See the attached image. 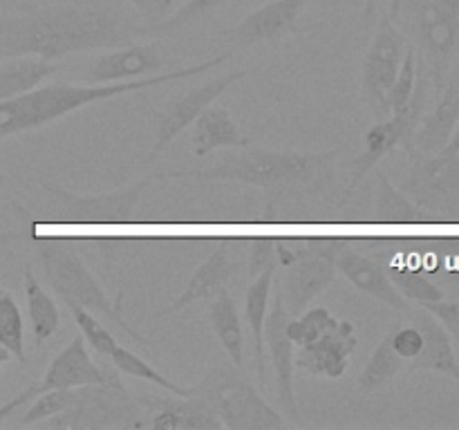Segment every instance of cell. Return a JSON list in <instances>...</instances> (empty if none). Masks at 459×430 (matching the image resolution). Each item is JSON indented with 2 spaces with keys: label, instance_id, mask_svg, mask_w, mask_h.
I'll return each mask as SVG.
<instances>
[{
  "label": "cell",
  "instance_id": "ba28073f",
  "mask_svg": "<svg viewBox=\"0 0 459 430\" xmlns=\"http://www.w3.org/2000/svg\"><path fill=\"white\" fill-rule=\"evenodd\" d=\"M426 101H429V83H426V76L417 74V85L411 101H408L402 110L388 115L384 121L372 125V128L363 134V152L359 157H354L352 161V175H350V184L348 191H345L343 204L352 197V191L366 179V175L370 173L385 155H390L394 148L402 146L406 152L412 150V139H415L417 125H420L421 116H424Z\"/></svg>",
  "mask_w": 459,
  "mask_h": 430
},
{
  "label": "cell",
  "instance_id": "4fadbf2b",
  "mask_svg": "<svg viewBox=\"0 0 459 430\" xmlns=\"http://www.w3.org/2000/svg\"><path fill=\"white\" fill-rule=\"evenodd\" d=\"M309 0H272L247 13L238 25L220 31L222 40L231 47L272 43L299 31V18Z\"/></svg>",
  "mask_w": 459,
  "mask_h": 430
},
{
  "label": "cell",
  "instance_id": "d6986e66",
  "mask_svg": "<svg viewBox=\"0 0 459 430\" xmlns=\"http://www.w3.org/2000/svg\"><path fill=\"white\" fill-rule=\"evenodd\" d=\"M151 415L148 426L157 430H220L218 417L197 397H142L139 399Z\"/></svg>",
  "mask_w": 459,
  "mask_h": 430
},
{
  "label": "cell",
  "instance_id": "ffe728a7",
  "mask_svg": "<svg viewBox=\"0 0 459 430\" xmlns=\"http://www.w3.org/2000/svg\"><path fill=\"white\" fill-rule=\"evenodd\" d=\"M334 264L336 271L343 273L363 294L372 296L375 300H381L384 305L399 309V312L408 307V300L399 294L388 269L379 260L368 258V255L357 254V251H339L334 255Z\"/></svg>",
  "mask_w": 459,
  "mask_h": 430
},
{
  "label": "cell",
  "instance_id": "e0dca14e",
  "mask_svg": "<svg viewBox=\"0 0 459 430\" xmlns=\"http://www.w3.org/2000/svg\"><path fill=\"white\" fill-rule=\"evenodd\" d=\"M106 376L108 367H101L94 363L88 348H85L83 336H74V339L52 358V363H49L48 370H45L43 379L27 385V390H30L31 399H36L39 394L48 392V390L81 388V385L103 383Z\"/></svg>",
  "mask_w": 459,
  "mask_h": 430
},
{
  "label": "cell",
  "instance_id": "60d3db41",
  "mask_svg": "<svg viewBox=\"0 0 459 430\" xmlns=\"http://www.w3.org/2000/svg\"><path fill=\"white\" fill-rule=\"evenodd\" d=\"M421 307H426L430 314H435V316L439 318V322H442L453 336H457L459 339V300H451V303H446V300L442 298V300H435V303L421 305Z\"/></svg>",
  "mask_w": 459,
  "mask_h": 430
},
{
  "label": "cell",
  "instance_id": "d4e9b609",
  "mask_svg": "<svg viewBox=\"0 0 459 430\" xmlns=\"http://www.w3.org/2000/svg\"><path fill=\"white\" fill-rule=\"evenodd\" d=\"M276 269L267 267L254 276L251 285L247 287L245 294V316L249 322V330L254 334V354L255 367H258L260 379L264 381V322H267L269 305H272L273 280H276Z\"/></svg>",
  "mask_w": 459,
  "mask_h": 430
},
{
  "label": "cell",
  "instance_id": "8d00e7d4",
  "mask_svg": "<svg viewBox=\"0 0 459 430\" xmlns=\"http://www.w3.org/2000/svg\"><path fill=\"white\" fill-rule=\"evenodd\" d=\"M76 388H58V390H48V392L39 394L34 401L30 403V408L22 415L21 426H36L43 424L49 417L58 415L65 408H70L74 403Z\"/></svg>",
  "mask_w": 459,
  "mask_h": 430
},
{
  "label": "cell",
  "instance_id": "3957f363",
  "mask_svg": "<svg viewBox=\"0 0 459 430\" xmlns=\"http://www.w3.org/2000/svg\"><path fill=\"white\" fill-rule=\"evenodd\" d=\"M339 150H249L227 155L206 168H178L155 173V179L238 182L269 193H314L332 177Z\"/></svg>",
  "mask_w": 459,
  "mask_h": 430
},
{
  "label": "cell",
  "instance_id": "1f68e13d",
  "mask_svg": "<svg viewBox=\"0 0 459 430\" xmlns=\"http://www.w3.org/2000/svg\"><path fill=\"white\" fill-rule=\"evenodd\" d=\"M108 358H110L112 367L119 370V374H128V376H134V379L148 381V383L166 390L169 394H178V397H193V388H186V385H179L175 383V381H170L169 376L157 372L151 363H146L142 357H137L133 349L124 348V345H117Z\"/></svg>",
  "mask_w": 459,
  "mask_h": 430
},
{
  "label": "cell",
  "instance_id": "f6af8a7d",
  "mask_svg": "<svg viewBox=\"0 0 459 430\" xmlns=\"http://www.w3.org/2000/svg\"><path fill=\"white\" fill-rule=\"evenodd\" d=\"M403 3H406V0H390V12H388V16L393 18V21H397V18H399V12H402Z\"/></svg>",
  "mask_w": 459,
  "mask_h": 430
},
{
  "label": "cell",
  "instance_id": "277c9868",
  "mask_svg": "<svg viewBox=\"0 0 459 430\" xmlns=\"http://www.w3.org/2000/svg\"><path fill=\"white\" fill-rule=\"evenodd\" d=\"M13 240H30L34 245L36 258H39L43 276L48 285L61 296L63 303L79 305V307L90 309L97 316H103L106 321L115 322L126 336L133 339V343L148 348V339L139 330H134L126 316L121 314V296L117 300L108 298L103 287L90 271L88 264L79 255L70 240L63 237H39L30 236V233H0V242H13Z\"/></svg>",
  "mask_w": 459,
  "mask_h": 430
},
{
  "label": "cell",
  "instance_id": "7c38bea8",
  "mask_svg": "<svg viewBox=\"0 0 459 430\" xmlns=\"http://www.w3.org/2000/svg\"><path fill=\"white\" fill-rule=\"evenodd\" d=\"M339 246L341 242L327 240L325 246L312 251V254H305L303 258L285 267L278 291H281L282 305L290 312V316H299L300 312H305L307 305L334 282V255L339 254L336 251Z\"/></svg>",
  "mask_w": 459,
  "mask_h": 430
},
{
  "label": "cell",
  "instance_id": "83f0119b",
  "mask_svg": "<svg viewBox=\"0 0 459 430\" xmlns=\"http://www.w3.org/2000/svg\"><path fill=\"white\" fill-rule=\"evenodd\" d=\"M375 222L381 224H429L435 222L433 215L420 204L411 200L406 193L399 191L388 175H377V195H375Z\"/></svg>",
  "mask_w": 459,
  "mask_h": 430
},
{
  "label": "cell",
  "instance_id": "ac0fdd59",
  "mask_svg": "<svg viewBox=\"0 0 459 430\" xmlns=\"http://www.w3.org/2000/svg\"><path fill=\"white\" fill-rule=\"evenodd\" d=\"M161 65H164V61H161L157 45H124V47H117L99 56L90 65L85 83H119V81L134 79V76L142 79V76L161 70Z\"/></svg>",
  "mask_w": 459,
  "mask_h": 430
},
{
  "label": "cell",
  "instance_id": "8992f818",
  "mask_svg": "<svg viewBox=\"0 0 459 430\" xmlns=\"http://www.w3.org/2000/svg\"><path fill=\"white\" fill-rule=\"evenodd\" d=\"M146 408L121 383L119 370L108 367L103 383L76 388L74 403L58 415L43 421L45 428L88 430V428H143Z\"/></svg>",
  "mask_w": 459,
  "mask_h": 430
},
{
  "label": "cell",
  "instance_id": "bcb514c9",
  "mask_svg": "<svg viewBox=\"0 0 459 430\" xmlns=\"http://www.w3.org/2000/svg\"><path fill=\"white\" fill-rule=\"evenodd\" d=\"M7 361H12V354H9L7 348H3V345H0V367H3Z\"/></svg>",
  "mask_w": 459,
  "mask_h": 430
},
{
  "label": "cell",
  "instance_id": "9a60e30c",
  "mask_svg": "<svg viewBox=\"0 0 459 430\" xmlns=\"http://www.w3.org/2000/svg\"><path fill=\"white\" fill-rule=\"evenodd\" d=\"M357 343L359 339L354 331V322L336 321V325L323 331L321 336L300 345L294 366L312 376L341 379L348 370L350 357L357 349Z\"/></svg>",
  "mask_w": 459,
  "mask_h": 430
},
{
  "label": "cell",
  "instance_id": "484cf974",
  "mask_svg": "<svg viewBox=\"0 0 459 430\" xmlns=\"http://www.w3.org/2000/svg\"><path fill=\"white\" fill-rule=\"evenodd\" d=\"M209 322L227 357L231 358L233 366L242 370L245 367V331H242L236 300L227 289H222L215 298H211Z\"/></svg>",
  "mask_w": 459,
  "mask_h": 430
},
{
  "label": "cell",
  "instance_id": "5bb4252c",
  "mask_svg": "<svg viewBox=\"0 0 459 430\" xmlns=\"http://www.w3.org/2000/svg\"><path fill=\"white\" fill-rule=\"evenodd\" d=\"M290 312L285 309L278 287H273V298L269 305L267 322H264V343L272 354L273 372H276V390L278 403H281L285 417H290L294 424H300L299 401L294 392V343L287 336V321Z\"/></svg>",
  "mask_w": 459,
  "mask_h": 430
},
{
  "label": "cell",
  "instance_id": "ee69618b",
  "mask_svg": "<svg viewBox=\"0 0 459 430\" xmlns=\"http://www.w3.org/2000/svg\"><path fill=\"white\" fill-rule=\"evenodd\" d=\"M377 13V0H363V25L370 27Z\"/></svg>",
  "mask_w": 459,
  "mask_h": 430
},
{
  "label": "cell",
  "instance_id": "7bdbcfd3",
  "mask_svg": "<svg viewBox=\"0 0 459 430\" xmlns=\"http://www.w3.org/2000/svg\"><path fill=\"white\" fill-rule=\"evenodd\" d=\"M442 155H459V121H457L455 130H453L451 139H448V143L444 146Z\"/></svg>",
  "mask_w": 459,
  "mask_h": 430
},
{
  "label": "cell",
  "instance_id": "836d02e7",
  "mask_svg": "<svg viewBox=\"0 0 459 430\" xmlns=\"http://www.w3.org/2000/svg\"><path fill=\"white\" fill-rule=\"evenodd\" d=\"M339 318L332 316L327 307H312L300 312L299 316H291L287 321V336L291 339L294 345H305L309 340H314L316 336H321L323 331L330 330L332 325H336Z\"/></svg>",
  "mask_w": 459,
  "mask_h": 430
},
{
  "label": "cell",
  "instance_id": "7a4b0ae2",
  "mask_svg": "<svg viewBox=\"0 0 459 430\" xmlns=\"http://www.w3.org/2000/svg\"><path fill=\"white\" fill-rule=\"evenodd\" d=\"M229 61V54L209 58V61L195 63V65L182 67L173 72H157L152 76H142L134 81H119V83H101V85H72V83H49L39 85L31 92L21 94V97L0 101V142L13 134L27 133V130L43 128L79 108L92 106V103L108 101L112 97L130 92H143V90L157 88V85L173 83V81L191 79V76L204 74V72L215 70Z\"/></svg>",
  "mask_w": 459,
  "mask_h": 430
},
{
  "label": "cell",
  "instance_id": "ab89813d",
  "mask_svg": "<svg viewBox=\"0 0 459 430\" xmlns=\"http://www.w3.org/2000/svg\"><path fill=\"white\" fill-rule=\"evenodd\" d=\"M273 240L276 237H255L251 240V255H249V273L251 278L258 276L267 267H278L276 251H273Z\"/></svg>",
  "mask_w": 459,
  "mask_h": 430
},
{
  "label": "cell",
  "instance_id": "5b68a950",
  "mask_svg": "<svg viewBox=\"0 0 459 430\" xmlns=\"http://www.w3.org/2000/svg\"><path fill=\"white\" fill-rule=\"evenodd\" d=\"M193 397L202 399L229 430H278L285 417L269 406L236 366H215L193 388Z\"/></svg>",
  "mask_w": 459,
  "mask_h": 430
},
{
  "label": "cell",
  "instance_id": "6da1fadb",
  "mask_svg": "<svg viewBox=\"0 0 459 430\" xmlns=\"http://www.w3.org/2000/svg\"><path fill=\"white\" fill-rule=\"evenodd\" d=\"M137 25L119 9L101 3H67L0 18V58L40 56L45 61L124 47Z\"/></svg>",
  "mask_w": 459,
  "mask_h": 430
},
{
  "label": "cell",
  "instance_id": "7dc6e473",
  "mask_svg": "<svg viewBox=\"0 0 459 430\" xmlns=\"http://www.w3.org/2000/svg\"><path fill=\"white\" fill-rule=\"evenodd\" d=\"M446 278H448V280L457 282V285H459V269H455V271H451V273H446Z\"/></svg>",
  "mask_w": 459,
  "mask_h": 430
},
{
  "label": "cell",
  "instance_id": "603a6c76",
  "mask_svg": "<svg viewBox=\"0 0 459 430\" xmlns=\"http://www.w3.org/2000/svg\"><path fill=\"white\" fill-rule=\"evenodd\" d=\"M251 139L233 121L227 108L211 103L195 121H193L191 150L195 157H206L220 148H249Z\"/></svg>",
  "mask_w": 459,
  "mask_h": 430
},
{
  "label": "cell",
  "instance_id": "4316f807",
  "mask_svg": "<svg viewBox=\"0 0 459 430\" xmlns=\"http://www.w3.org/2000/svg\"><path fill=\"white\" fill-rule=\"evenodd\" d=\"M56 74L54 61L40 56H9L0 63V101L21 97Z\"/></svg>",
  "mask_w": 459,
  "mask_h": 430
},
{
  "label": "cell",
  "instance_id": "f546056e",
  "mask_svg": "<svg viewBox=\"0 0 459 430\" xmlns=\"http://www.w3.org/2000/svg\"><path fill=\"white\" fill-rule=\"evenodd\" d=\"M224 3H229V0H186L182 7L170 12L161 21L137 25V36H146V39H169V36H175L178 31L195 25L197 21H202L211 12L222 7Z\"/></svg>",
  "mask_w": 459,
  "mask_h": 430
},
{
  "label": "cell",
  "instance_id": "2e32d148",
  "mask_svg": "<svg viewBox=\"0 0 459 430\" xmlns=\"http://www.w3.org/2000/svg\"><path fill=\"white\" fill-rule=\"evenodd\" d=\"M412 170L406 191L421 209L459 197V155H421L411 152Z\"/></svg>",
  "mask_w": 459,
  "mask_h": 430
},
{
  "label": "cell",
  "instance_id": "9c48e42d",
  "mask_svg": "<svg viewBox=\"0 0 459 430\" xmlns=\"http://www.w3.org/2000/svg\"><path fill=\"white\" fill-rule=\"evenodd\" d=\"M155 182V175L139 179L130 186L117 191L99 193V195H76L67 188L54 184L39 182L43 191L56 204V213L61 222L70 224H124L133 219L134 206L142 200L143 191Z\"/></svg>",
  "mask_w": 459,
  "mask_h": 430
},
{
  "label": "cell",
  "instance_id": "f1b7e54d",
  "mask_svg": "<svg viewBox=\"0 0 459 430\" xmlns=\"http://www.w3.org/2000/svg\"><path fill=\"white\" fill-rule=\"evenodd\" d=\"M22 289H25L27 300V314H30L31 322V336H34V348H40L45 340L52 339L61 327V312H58L56 303L52 296L45 291L36 273L27 264L22 269Z\"/></svg>",
  "mask_w": 459,
  "mask_h": 430
},
{
  "label": "cell",
  "instance_id": "d6a6232c",
  "mask_svg": "<svg viewBox=\"0 0 459 430\" xmlns=\"http://www.w3.org/2000/svg\"><path fill=\"white\" fill-rule=\"evenodd\" d=\"M0 345L7 348L18 363L25 366V321H22V312L13 294L4 287H0Z\"/></svg>",
  "mask_w": 459,
  "mask_h": 430
},
{
  "label": "cell",
  "instance_id": "f35d334b",
  "mask_svg": "<svg viewBox=\"0 0 459 430\" xmlns=\"http://www.w3.org/2000/svg\"><path fill=\"white\" fill-rule=\"evenodd\" d=\"M390 339H393V348L403 361H412L417 354L421 352V345H424V336H421L420 327L408 325V327H397V330L390 331Z\"/></svg>",
  "mask_w": 459,
  "mask_h": 430
},
{
  "label": "cell",
  "instance_id": "30bf717a",
  "mask_svg": "<svg viewBox=\"0 0 459 430\" xmlns=\"http://www.w3.org/2000/svg\"><path fill=\"white\" fill-rule=\"evenodd\" d=\"M408 49L406 36L402 34L388 13L379 18L372 34L370 47H368L366 61H363V99L375 116H388V92L390 85L397 79L402 67L403 54Z\"/></svg>",
  "mask_w": 459,
  "mask_h": 430
},
{
  "label": "cell",
  "instance_id": "74e56055",
  "mask_svg": "<svg viewBox=\"0 0 459 430\" xmlns=\"http://www.w3.org/2000/svg\"><path fill=\"white\" fill-rule=\"evenodd\" d=\"M417 47L415 45H408L406 54H403V61L402 67L397 72V79L394 83L390 85V92H388V108L390 112H397L411 101L412 92H415V85H417Z\"/></svg>",
  "mask_w": 459,
  "mask_h": 430
},
{
  "label": "cell",
  "instance_id": "cb8c5ba5",
  "mask_svg": "<svg viewBox=\"0 0 459 430\" xmlns=\"http://www.w3.org/2000/svg\"><path fill=\"white\" fill-rule=\"evenodd\" d=\"M459 121V85L448 83L442 90L437 106L433 108L429 116H421L417 125L415 139H412V150L421 155H437L451 139Z\"/></svg>",
  "mask_w": 459,
  "mask_h": 430
},
{
  "label": "cell",
  "instance_id": "7402d4cb",
  "mask_svg": "<svg viewBox=\"0 0 459 430\" xmlns=\"http://www.w3.org/2000/svg\"><path fill=\"white\" fill-rule=\"evenodd\" d=\"M233 271H236V264L229 258L227 245H220L218 249L211 251L209 258L195 269V273L191 276L188 285L184 287L182 294L169 305V307L161 309L157 316H164V314H175L182 312V309L191 307L193 303H200V300H211L220 294L222 289H227V282L231 280Z\"/></svg>",
  "mask_w": 459,
  "mask_h": 430
},
{
  "label": "cell",
  "instance_id": "44dd1931",
  "mask_svg": "<svg viewBox=\"0 0 459 430\" xmlns=\"http://www.w3.org/2000/svg\"><path fill=\"white\" fill-rule=\"evenodd\" d=\"M415 325L420 327L421 336H424V345H421V352L412 358L411 372L430 370L459 383V361L446 327L426 307H421L415 314Z\"/></svg>",
  "mask_w": 459,
  "mask_h": 430
},
{
  "label": "cell",
  "instance_id": "d590c367",
  "mask_svg": "<svg viewBox=\"0 0 459 430\" xmlns=\"http://www.w3.org/2000/svg\"><path fill=\"white\" fill-rule=\"evenodd\" d=\"M67 309H70L76 327L81 330V336L88 340L90 348H92L97 354H101V357H106V358L110 357L112 349H115L119 343H117L115 334H112V331L108 330L101 321H99L97 314L90 312V309H85V307H79V305H70Z\"/></svg>",
  "mask_w": 459,
  "mask_h": 430
},
{
  "label": "cell",
  "instance_id": "52a82bcc",
  "mask_svg": "<svg viewBox=\"0 0 459 430\" xmlns=\"http://www.w3.org/2000/svg\"><path fill=\"white\" fill-rule=\"evenodd\" d=\"M402 16L429 63L435 85L442 90L459 49V0H406Z\"/></svg>",
  "mask_w": 459,
  "mask_h": 430
},
{
  "label": "cell",
  "instance_id": "b9f144b4",
  "mask_svg": "<svg viewBox=\"0 0 459 430\" xmlns=\"http://www.w3.org/2000/svg\"><path fill=\"white\" fill-rule=\"evenodd\" d=\"M128 3L137 9V13L143 18V22H157L173 12L178 0H128Z\"/></svg>",
  "mask_w": 459,
  "mask_h": 430
},
{
  "label": "cell",
  "instance_id": "c3c4849f",
  "mask_svg": "<svg viewBox=\"0 0 459 430\" xmlns=\"http://www.w3.org/2000/svg\"><path fill=\"white\" fill-rule=\"evenodd\" d=\"M3 186H4V175H3V168H0V193H3Z\"/></svg>",
  "mask_w": 459,
  "mask_h": 430
},
{
  "label": "cell",
  "instance_id": "8fae6325",
  "mask_svg": "<svg viewBox=\"0 0 459 430\" xmlns=\"http://www.w3.org/2000/svg\"><path fill=\"white\" fill-rule=\"evenodd\" d=\"M249 74L247 70H233L227 74H220L215 79L206 81V83L197 85V88L188 90L182 97L173 99L166 103L160 112H155V143H152L151 152L146 155L143 164H151L155 157H160L193 121L211 106L218 101L233 83L242 81Z\"/></svg>",
  "mask_w": 459,
  "mask_h": 430
},
{
  "label": "cell",
  "instance_id": "4dcf8cb0",
  "mask_svg": "<svg viewBox=\"0 0 459 430\" xmlns=\"http://www.w3.org/2000/svg\"><path fill=\"white\" fill-rule=\"evenodd\" d=\"M402 363L403 358L394 352L393 339H390V334H385L379 340V345L372 349L370 358L366 361L361 376H359V385H361L363 392H377V390L393 383V379L402 370Z\"/></svg>",
  "mask_w": 459,
  "mask_h": 430
},
{
  "label": "cell",
  "instance_id": "e575fe53",
  "mask_svg": "<svg viewBox=\"0 0 459 430\" xmlns=\"http://www.w3.org/2000/svg\"><path fill=\"white\" fill-rule=\"evenodd\" d=\"M390 278H393L394 287L399 289V294L406 300L417 305H429L435 300L444 298V291L435 285L430 278H426L424 273L411 271V269H388Z\"/></svg>",
  "mask_w": 459,
  "mask_h": 430
}]
</instances>
